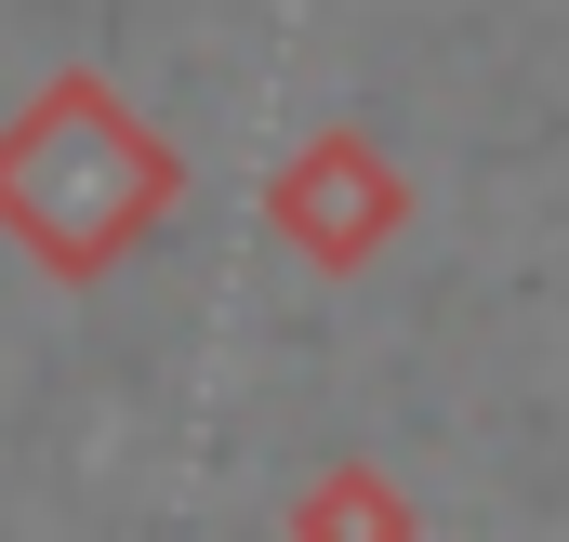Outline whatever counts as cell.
<instances>
[{
  "label": "cell",
  "mask_w": 569,
  "mask_h": 542,
  "mask_svg": "<svg viewBox=\"0 0 569 542\" xmlns=\"http://www.w3.org/2000/svg\"><path fill=\"white\" fill-rule=\"evenodd\" d=\"M186 199V145L146 120L107 67H53L13 120H0V239L53 291H93L159 239V212Z\"/></svg>",
  "instance_id": "1"
},
{
  "label": "cell",
  "mask_w": 569,
  "mask_h": 542,
  "mask_svg": "<svg viewBox=\"0 0 569 542\" xmlns=\"http://www.w3.org/2000/svg\"><path fill=\"white\" fill-rule=\"evenodd\" d=\"M266 239H279L291 265H318V278H358V265H385L411 239V172L358 133V120H318L266 172Z\"/></svg>",
  "instance_id": "2"
},
{
  "label": "cell",
  "mask_w": 569,
  "mask_h": 542,
  "mask_svg": "<svg viewBox=\"0 0 569 542\" xmlns=\"http://www.w3.org/2000/svg\"><path fill=\"white\" fill-rule=\"evenodd\" d=\"M291 530H411V503H398L385 476H318V490L291 503Z\"/></svg>",
  "instance_id": "3"
}]
</instances>
